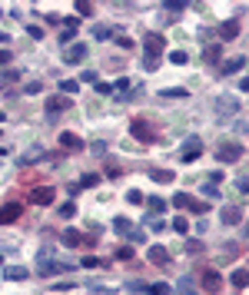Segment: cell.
I'll return each instance as SVG.
<instances>
[{"instance_id": "obj_1", "label": "cell", "mask_w": 249, "mask_h": 295, "mask_svg": "<svg viewBox=\"0 0 249 295\" xmlns=\"http://www.w3.org/2000/svg\"><path fill=\"white\" fill-rule=\"evenodd\" d=\"M216 159L223 166H226V163H239V159H243V143H236V140L219 143V146H216Z\"/></svg>"}, {"instance_id": "obj_2", "label": "cell", "mask_w": 249, "mask_h": 295, "mask_svg": "<svg viewBox=\"0 0 249 295\" xmlns=\"http://www.w3.org/2000/svg\"><path fill=\"white\" fill-rule=\"evenodd\" d=\"M199 289H203L206 295H219V292H223V275H219L216 269H203V275H199Z\"/></svg>"}, {"instance_id": "obj_3", "label": "cell", "mask_w": 249, "mask_h": 295, "mask_svg": "<svg viewBox=\"0 0 249 295\" xmlns=\"http://www.w3.org/2000/svg\"><path fill=\"white\" fill-rule=\"evenodd\" d=\"M143 47H146V56H156V60L166 53V40H163L160 33H146V37H143Z\"/></svg>"}, {"instance_id": "obj_4", "label": "cell", "mask_w": 249, "mask_h": 295, "mask_svg": "<svg viewBox=\"0 0 249 295\" xmlns=\"http://www.w3.org/2000/svg\"><path fill=\"white\" fill-rule=\"evenodd\" d=\"M130 133H133V136H136L140 143H153V140H156V133H153V126H150L146 120H140V116H136V120L130 123Z\"/></svg>"}, {"instance_id": "obj_5", "label": "cell", "mask_w": 249, "mask_h": 295, "mask_svg": "<svg viewBox=\"0 0 249 295\" xmlns=\"http://www.w3.org/2000/svg\"><path fill=\"white\" fill-rule=\"evenodd\" d=\"M20 216H23L20 202H3V206H0V226H10V222H17Z\"/></svg>"}, {"instance_id": "obj_6", "label": "cell", "mask_w": 249, "mask_h": 295, "mask_svg": "<svg viewBox=\"0 0 249 295\" xmlns=\"http://www.w3.org/2000/svg\"><path fill=\"white\" fill-rule=\"evenodd\" d=\"M57 199V189H50V186H37V189H30V202L33 206H50Z\"/></svg>"}, {"instance_id": "obj_7", "label": "cell", "mask_w": 249, "mask_h": 295, "mask_svg": "<svg viewBox=\"0 0 249 295\" xmlns=\"http://www.w3.org/2000/svg\"><path fill=\"white\" fill-rule=\"evenodd\" d=\"M93 246V239H90V236H83V232L80 229H63V246L66 249H80V246Z\"/></svg>"}, {"instance_id": "obj_8", "label": "cell", "mask_w": 249, "mask_h": 295, "mask_svg": "<svg viewBox=\"0 0 249 295\" xmlns=\"http://www.w3.org/2000/svg\"><path fill=\"white\" fill-rule=\"evenodd\" d=\"M73 106V99L63 97V93H57V97H47V113L54 116V113H66V109Z\"/></svg>"}, {"instance_id": "obj_9", "label": "cell", "mask_w": 249, "mask_h": 295, "mask_svg": "<svg viewBox=\"0 0 249 295\" xmlns=\"http://www.w3.org/2000/svg\"><path fill=\"white\" fill-rule=\"evenodd\" d=\"M60 149H66V153H80V149H83V140H80V136H76V133H60Z\"/></svg>"}, {"instance_id": "obj_10", "label": "cell", "mask_w": 249, "mask_h": 295, "mask_svg": "<svg viewBox=\"0 0 249 295\" xmlns=\"http://www.w3.org/2000/svg\"><path fill=\"white\" fill-rule=\"evenodd\" d=\"M199 153H203V143L196 140V136H189V140H186V146H183V156H180V159H183V163H193V159H199Z\"/></svg>"}, {"instance_id": "obj_11", "label": "cell", "mask_w": 249, "mask_h": 295, "mask_svg": "<svg viewBox=\"0 0 249 295\" xmlns=\"http://www.w3.org/2000/svg\"><path fill=\"white\" fill-rule=\"evenodd\" d=\"M219 44H226V40H236L239 37V20L233 17V20H226V23H219Z\"/></svg>"}, {"instance_id": "obj_12", "label": "cell", "mask_w": 249, "mask_h": 295, "mask_svg": "<svg viewBox=\"0 0 249 295\" xmlns=\"http://www.w3.org/2000/svg\"><path fill=\"white\" fill-rule=\"evenodd\" d=\"M146 259H150L153 265H170V249H166V246H150V249H146Z\"/></svg>"}, {"instance_id": "obj_13", "label": "cell", "mask_w": 249, "mask_h": 295, "mask_svg": "<svg viewBox=\"0 0 249 295\" xmlns=\"http://www.w3.org/2000/svg\"><path fill=\"white\" fill-rule=\"evenodd\" d=\"M63 272H70L66 262H40L37 265V275H63Z\"/></svg>"}, {"instance_id": "obj_14", "label": "cell", "mask_w": 249, "mask_h": 295, "mask_svg": "<svg viewBox=\"0 0 249 295\" xmlns=\"http://www.w3.org/2000/svg\"><path fill=\"white\" fill-rule=\"evenodd\" d=\"M83 56H87V44H70V47L63 50V60H66V63H80Z\"/></svg>"}, {"instance_id": "obj_15", "label": "cell", "mask_w": 249, "mask_h": 295, "mask_svg": "<svg viewBox=\"0 0 249 295\" xmlns=\"http://www.w3.org/2000/svg\"><path fill=\"white\" fill-rule=\"evenodd\" d=\"M223 222L226 226H239L243 222V206H223Z\"/></svg>"}, {"instance_id": "obj_16", "label": "cell", "mask_w": 249, "mask_h": 295, "mask_svg": "<svg viewBox=\"0 0 249 295\" xmlns=\"http://www.w3.org/2000/svg\"><path fill=\"white\" fill-rule=\"evenodd\" d=\"M3 279L23 282V279H30V269H23V265H7V269H3Z\"/></svg>"}, {"instance_id": "obj_17", "label": "cell", "mask_w": 249, "mask_h": 295, "mask_svg": "<svg viewBox=\"0 0 249 295\" xmlns=\"http://www.w3.org/2000/svg\"><path fill=\"white\" fill-rule=\"evenodd\" d=\"M243 66H246V56H233V60L223 63V77H233V73H239Z\"/></svg>"}, {"instance_id": "obj_18", "label": "cell", "mask_w": 249, "mask_h": 295, "mask_svg": "<svg viewBox=\"0 0 249 295\" xmlns=\"http://www.w3.org/2000/svg\"><path fill=\"white\" fill-rule=\"evenodd\" d=\"M203 60L206 63H219V60H223V44H209L203 50Z\"/></svg>"}, {"instance_id": "obj_19", "label": "cell", "mask_w": 249, "mask_h": 295, "mask_svg": "<svg viewBox=\"0 0 249 295\" xmlns=\"http://www.w3.org/2000/svg\"><path fill=\"white\" fill-rule=\"evenodd\" d=\"M183 209H189L193 216H203V212H209V202H203V199L189 196V199H186V206H183Z\"/></svg>"}, {"instance_id": "obj_20", "label": "cell", "mask_w": 249, "mask_h": 295, "mask_svg": "<svg viewBox=\"0 0 249 295\" xmlns=\"http://www.w3.org/2000/svg\"><path fill=\"white\" fill-rule=\"evenodd\" d=\"M229 282H233V289H246V285H249V272H246V269H233Z\"/></svg>"}, {"instance_id": "obj_21", "label": "cell", "mask_w": 249, "mask_h": 295, "mask_svg": "<svg viewBox=\"0 0 249 295\" xmlns=\"http://www.w3.org/2000/svg\"><path fill=\"white\" fill-rule=\"evenodd\" d=\"M150 179H153V183H163V186H166V183H173L176 176H173V169H150Z\"/></svg>"}, {"instance_id": "obj_22", "label": "cell", "mask_w": 249, "mask_h": 295, "mask_svg": "<svg viewBox=\"0 0 249 295\" xmlns=\"http://www.w3.org/2000/svg\"><path fill=\"white\" fill-rule=\"evenodd\" d=\"M216 106H219V113H236L239 103H236L233 97H219V99H216Z\"/></svg>"}, {"instance_id": "obj_23", "label": "cell", "mask_w": 249, "mask_h": 295, "mask_svg": "<svg viewBox=\"0 0 249 295\" xmlns=\"http://www.w3.org/2000/svg\"><path fill=\"white\" fill-rule=\"evenodd\" d=\"M130 229H133V226H130V219H123V216L113 219V232H117V236H130Z\"/></svg>"}, {"instance_id": "obj_24", "label": "cell", "mask_w": 249, "mask_h": 295, "mask_svg": "<svg viewBox=\"0 0 249 295\" xmlns=\"http://www.w3.org/2000/svg\"><path fill=\"white\" fill-rule=\"evenodd\" d=\"M146 206H150V212H153V216H160V212H166V199L153 196V199H146Z\"/></svg>"}, {"instance_id": "obj_25", "label": "cell", "mask_w": 249, "mask_h": 295, "mask_svg": "<svg viewBox=\"0 0 249 295\" xmlns=\"http://www.w3.org/2000/svg\"><path fill=\"white\" fill-rule=\"evenodd\" d=\"M93 37H97V40H110V37H113V27H110V23H97V27H93Z\"/></svg>"}, {"instance_id": "obj_26", "label": "cell", "mask_w": 249, "mask_h": 295, "mask_svg": "<svg viewBox=\"0 0 249 295\" xmlns=\"http://www.w3.org/2000/svg\"><path fill=\"white\" fill-rule=\"evenodd\" d=\"M80 17H93V3L90 0H76V20Z\"/></svg>"}, {"instance_id": "obj_27", "label": "cell", "mask_w": 249, "mask_h": 295, "mask_svg": "<svg viewBox=\"0 0 249 295\" xmlns=\"http://www.w3.org/2000/svg\"><path fill=\"white\" fill-rule=\"evenodd\" d=\"M176 292H180V295H199V292H196V285H193V279H180Z\"/></svg>"}, {"instance_id": "obj_28", "label": "cell", "mask_w": 249, "mask_h": 295, "mask_svg": "<svg viewBox=\"0 0 249 295\" xmlns=\"http://www.w3.org/2000/svg\"><path fill=\"white\" fill-rule=\"evenodd\" d=\"M97 183H100V176L97 173H87V176H80V183H76V186H80V189H93Z\"/></svg>"}, {"instance_id": "obj_29", "label": "cell", "mask_w": 249, "mask_h": 295, "mask_svg": "<svg viewBox=\"0 0 249 295\" xmlns=\"http://www.w3.org/2000/svg\"><path fill=\"white\" fill-rule=\"evenodd\" d=\"M76 90H80V83H76V80H63V83H60V93H63V97H73Z\"/></svg>"}, {"instance_id": "obj_30", "label": "cell", "mask_w": 249, "mask_h": 295, "mask_svg": "<svg viewBox=\"0 0 249 295\" xmlns=\"http://www.w3.org/2000/svg\"><path fill=\"white\" fill-rule=\"evenodd\" d=\"M150 295H170V282H156V285H146Z\"/></svg>"}, {"instance_id": "obj_31", "label": "cell", "mask_w": 249, "mask_h": 295, "mask_svg": "<svg viewBox=\"0 0 249 295\" xmlns=\"http://www.w3.org/2000/svg\"><path fill=\"white\" fill-rule=\"evenodd\" d=\"M186 60H189V53H186V50H173V53H170V63H176V66H183Z\"/></svg>"}, {"instance_id": "obj_32", "label": "cell", "mask_w": 249, "mask_h": 295, "mask_svg": "<svg viewBox=\"0 0 249 295\" xmlns=\"http://www.w3.org/2000/svg\"><path fill=\"white\" fill-rule=\"evenodd\" d=\"M7 83H17V70H0V87Z\"/></svg>"}, {"instance_id": "obj_33", "label": "cell", "mask_w": 249, "mask_h": 295, "mask_svg": "<svg viewBox=\"0 0 249 295\" xmlns=\"http://www.w3.org/2000/svg\"><path fill=\"white\" fill-rule=\"evenodd\" d=\"M76 83H100L97 70H83V73H80V80H76Z\"/></svg>"}, {"instance_id": "obj_34", "label": "cell", "mask_w": 249, "mask_h": 295, "mask_svg": "<svg viewBox=\"0 0 249 295\" xmlns=\"http://www.w3.org/2000/svg\"><path fill=\"white\" fill-rule=\"evenodd\" d=\"M117 259H120V262H130V259H133V246H120Z\"/></svg>"}, {"instance_id": "obj_35", "label": "cell", "mask_w": 249, "mask_h": 295, "mask_svg": "<svg viewBox=\"0 0 249 295\" xmlns=\"http://www.w3.org/2000/svg\"><path fill=\"white\" fill-rule=\"evenodd\" d=\"M143 70H146V73H156V70H160V60H156V56H146V60H143Z\"/></svg>"}, {"instance_id": "obj_36", "label": "cell", "mask_w": 249, "mask_h": 295, "mask_svg": "<svg viewBox=\"0 0 249 295\" xmlns=\"http://www.w3.org/2000/svg\"><path fill=\"white\" fill-rule=\"evenodd\" d=\"M23 93H27V97H33V93H44V83H40V80H33V83H27V87H23Z\"/></svg>"}, {"instance_id": "obj_37", "label": "cell", "mask_w": 249, "mask_h": 295, "mask_svg": "<svg viewBox=\"0 0 249 295\" xmlns=\"http://www.w3.org/2000/svg\"><path fill=\"white\" fill-rule=\"evenodd\" d=\"M126 202H130V206H140V202H143V193H140V189H130V193H126Z\"/></svg>"}, {"instance_id": "obj_38", "label": "cell", "mask_w": 249, "mask_h": 295, "mask_svg": "<svg viewBox=\"0 0 249 295\" xmlns=\"http://www.w3.org/2000/svg\"><path fill=\"white\" fill-rule=\"evenodd\" d=\"M93 295H117V289H107V285H90Z\"/></svg>"}, {"instance_id": "obj_39", "label": "cell", "mask_w": 249, "mask_h": 295, "mask_svg": "<svg viewBox=\"0 0 249 295\" xmlns=\"http://www.w3.org/2000/svg\"><path fill=\"white\" fill-rule=\"evenodd\" d=\"M60 216H63V219L76 216V206H73V202H63V206H60Z\"/></svg>"}, {"instance_id": "obj_40", "label": "cell", "mask_w": 249, "mask_h": 295, "mask_svg": "<svg viewBox=\"0 0 249 295\" xmlns=\"http://www.w3.org/2000/svg\"><path fill=\"white\" fill-rule=\"evenodd\" d=\"M27 33H30L33 40H44V27H37V23H30V27H27Z\"/></svg>"}, {"instance_id": "obj_41", "label": "cell", "mask_w": 249, "mask_h": 295, "mask_svg": "<svg viewBox=\"0 0 249 295\" xmlns=\"http://www.w3.org/2000/svg\"><path fill=\"white\" fill-rule=\"evenodd\" d=\"M113 90H120V93H130V80H126V77H120L117 83H113Z\"/></svg>"}, {"instance_id": "obj_42", "label": "cell", "mask_w": 249, "mask_h": 295, "mask_svg": "<svg viewBox=\"0 0 249 295\" xmlns=\"http://www.w3.org/2000/svg\"><path fill=\"white\" fill-rule=\"evenodd\" d=\"M173 229H176V232H186V229H189V222H186L183 216H176V219H173Z\"/></svg>"}, {"instance_id": "obj_43", "label": "cell", "mask_w": 249, "mask_h": 295, "mask_svg": "<svg viewBox=\"0 0 249 295\" xmlns=\"http://www.w3.org/2000/svg\"><path fill=\"white\" fill-rule=\"evenodd\" d=\"M189 0H166V10H183Z\"/></svg>"}, {"instance_id": "obj_44", "label": "cell", "mask_w": 249, "mask_h": 295, "mask_svg": "<svg viewBox=\"0 0 249 295\" xmlns=\"http://www.w3.org/2000/svg\"><path fill=\"white\" fill-rule=\"evenodd\" d=\"M186 199H189V193H176V196H173V206H176V209H183V206H186Z\"/></svg>"}, {"instance_id": "obj_45", "label": "cell", "mask_w": 249, "mask_h": 295, "mask_svg": "<svg viewBox=\"0 0 249 295\" xmlns=\"http://www.w3.org/2000/svg\"><path fill=\"white\" fill-rule=\"evenodd\" d=\"M126 239H130V242H146V236H143L140 229H130V236H126Z\"/></svg>"}, {"instance_id": "obj_46", "label": "cell", "mask_w": 249, "mask_h": 295, "mask_svg": "<svg viewBox=\"0 0 249 295\" xmlns=\"http://www.w3.org/2000/svg\"><path fill=\"white\" fill-rule=\"evenodd\" d=\"M117 44L123 47V50H130V47H133V40H130V37H123V33H120V37H117Z\"/></svg>"}, {"instance_id": "obj_47", "label": "cell", "mask_w": 249, "mask_h": 295, "mask_svg": "<svg viewBox=\"0 0 249 295\" xmlns=\"http://www.w3.org/2000/svg\"><path fill=\"white\" fill-rule=\"evenodd\" d=\"M150 229L160 232V229H166V222H163V219H150Z\"/></svg>"}, {"instance_id": "obj_48", "label": "cell", "mask_w": 249, "mask_h": 295, "mask_svg": "<svg viewBox=\"0 0 249 295\" xmlns=\"http://www.w3.org/2000/svg\"><path fill=\"white\" fill-rule=\"evenodd\" d=\"M73 33L76 30H60V44H70V40H73Z\"/></svg>"}, {"instance_id": "obj_49", "label": "cell", "mask_w": 249, "mask_h": 295, "mask_svg": "<svg viewBox=\"0 0 249 295\" xmlns=\"http://www.w3.org/2000/svg\"><path fill=\"white\" fill-rule=\"evenodd\" d=\"M186 252H203V242H196V239L186 242Z\"/></svg>"}, {"instance_id": "obj_50", "label": "cell", "mask_w": 249, "mask_h": 295, "mask_svg": "<svg viewBox=\"0 0 249 295\" xmlns=\"http://www.w3.org/2000/svg\"><path fill=\"white\" fill-rule=\"evenodd\" d=\"M203 193H206V196H209V199H216V196H219V189L213 186V183H209V186H203Z\"/></svg>"}, {"instance_id": "obj_51", "label": "cell", "mask_w": 249, "mask_h": 295, "mask_svg": "<svg viewBox=\"0 0 249 295\" xmlns=\"http://www.w3.org/2000/svg\"><path fill=\"white\" fill-rule=\"evenodd\" d=\"M63 27H66V30H76V27H80V20H76V17H66Z\"/></svg>"}, {"instance_id": "obj_52", "label": "cell", "mask_w": 249, "mask_h": 295, "mask_svg": "<svg viewBox=\"0 0 249 295\" xmlns=\"http://www.w3.org/2000/svg\"><path fill=\"white\" fill-rule=\"evenodd\" d=\"M120 173H123V169H120V166H113V163H110V166H107V176H110V179H117V176H120Z\"/></svg>"}, {"instance_id": "obj_53", "label": "cell", "mask_w": 249, "mask_h": 295, "mask_svg": "<svg viewBox=\"0 0 249 295\" xmlns=\"http://www.w3.org/2000/svg\"><path fill=\"white\" fill-rule=\"evenodd\" d=\"M80 265H83V269H97L100 262H97V259H93V255H87V259H83V262H80Z\"/></svg>"}, {"instance_id": "obj_54", "label": "cell", "mask_w": 249, "mask_h": 295, "mask_svg": "<svg viewBox=\"0 0 249 295\" xmlns=\"http://www.w3.org/2000/svg\"><path fill=\"white\" fill-rule=\"evenodd\" d=\"M160 97H166V99H170V97H186V93H183V90H163Z\"/></svg>"}, {"instance_id": "obj_55", "label": "cell", "mask_w": 249, "mask_h": 295, "mask_svg": "<svg viewBox=\"0 0 249 295\" xmlns=\"http://www.w3.org/2000/svg\"><path fill=\"white\" fill-rule=\"evenodd\" d=\"M10 63V50H0V66H7Z\"/></svg>"}, {"instance_id": "obj_56", "label": "cell", "mask_w": 249, "mask_h": 295, "mask_svg": "<svg viewBox=\"0 0 249 295\" xmlns=\"http://www.w3.org/2000/svg\"><path fill=\"white\" fill-rule=\"evenodd\" d=\"M7 40H10V33H7V30H0V44H7Z\"/></svg>"}, {"instance_id": "obj_57", "label": "cell", "mask_w": 249, "mask_h": 295, "mask_svg": "<svg viewBox=\"0 0 249 295\" xmlns=\"http://www.w3.org/2000/svg\"><path fill=\"white\" fill-rule=\"evenodd\" d=\"M0 136H3V133H0Z\"/></svg>"}]
</instances>
